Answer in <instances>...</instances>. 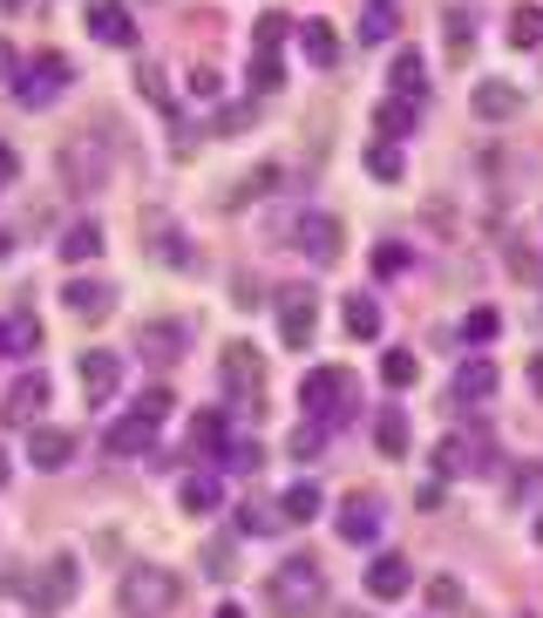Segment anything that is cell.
<instances>
[{
	"label": "cell",
	"instance_id": "1",
	"mask_svg": "<svg viewBox=\"0 0 543 618\" xmlns=\"http://www.w3.org/2000/svg\"><path fill=\"white\" fill-rule=\"evenodd\" d=\"M326 605V564L320 557H286L266 571V611L272 618H313Z\"/></svg>",
	"mask_w": 543,
	"mask_h": 618
},
{
	"label": "cell",
	"instance_id": "2",
	"mask_svg": "<svg viewBox=\"0 0 543 618\" xmlns=\"http://www.w3.org/2000/svg\"><path fill=\"white\" fill-rule=\"evenodd\" d=\"M55 170H62V184H68L75 197H95L102 184H109V137H102L95 123L68 130L62 150H55Z\"/></svg>",
	"mask_w": 543,
	"mask_h": 618
},
{
	"label": "cell",
	"instance_id": "3",
	"mask_svg": "<svg viewBox=\"0 0 543 618\" xmlns=\"http://www.w3.org/2000/svg\"><path fill=\"white\" fill-rule=\"evenodd\" d=\"M177 598H184V584H177L170 564H129L122 584H116V605L122 618H170Z\"/></svg>",
	"mask_w": 543,
	"mask_h": 618
},
{
	"label": "cell",
	"instance_id": "4",
	"mask_svg": "<svg viewBox=\"0 0 543 618\" xmlns=\"http://www.w3.org/2000/svg\"><path fill=\"white\" fill-rule=\"evenodd\" d=\"M21 591H28V611H35V618H62V611L75 605V591H82V564H75L68 551H55Z\"/></svg>",
	"mask_w": 543,
	"mask_h": 618
},
{
	"label": "cell",
	"instance_id": "5",
	"mask_svg": "<svg viewBox=\"0 0 543 618\" xmlns=\"http://www.w3.org/2000/svg\"><path fill=\"white\" fill-rule=\"evenodd\" d=\"M218 374H224V388H231V401H238V408H266V353H258V347L231 340L218 353Z\"/></svg>",
	"mask_w": 543,
	"mask_h": 618
},
{
	"label": "cell",
	"instance_id": "6",
	"mask_svg": "<svg viewBox=\"0 0 543 618\" xmlns=\"http://www.w3.org/2000/svg\"><path fill=\"white\" fill-rule=\"evenodd\" d=\"M306 408H313V422L326 428V422H347L353 415V395H360V381L347 374V368H320V374H306Z\"/></svg>",
	"mask_w": 543,
	"mask_h": 618
},
{
	"label": "cell",
	"instance_id": "7",
	"mask_svg": "<svg viewBox=\"0 0 543 618\" xmlns=\"http://www.w3.org/2000/svg\"><path fill=\"white\" fill-rule=\"evenodd\" d=\"M68 82H75V62L62 55V48H48V55L28 62V75H14V95L28 102V110H48V102H55Z\"/></svg>",
	"mask_w": 543,
	"mask_h": 618
},
{
	"label": "cell",
	"instance_id": "8",
	"mask_svg": "<svg viewBox=\"0 0 543 618\" xmlns=\"http://www.w3.org/2000/svg\"><path fill=\"white\" fill-rule=\"evenodd\" d=\"M313 326H320V293L279 286V333H286V347H313Z\"/></svg>",
	"mask_w": 543,
	"mask_h": 618
},
{
	"label": "cell",
	"instance_id": "9",
	"mask_svg": "<svg viewBox=\"0 0 543 618\" xmlns=\"http://www.w3.org/2000/svg\"><path fill=\"white\" fill-rule=\"evenodd\" d=\"M367 591H374L380 605H387V598H408V591H415V564H408L401 551H380V557L367 564Z\"/></svg>",
	"mask_w": 543,
	"mask_h": 618
},
{
	"label": "cell",
	"instance_id": "10",
	"mask_svg": "<svg viewBox=\"0 0 543 618\" xmlns=\"http://www.w3.org/2000/svg\"><path fill=\"white\" fill-rule=\"evenodd\" d=\"M89 35L102 48H137V21H129L122 0H95V8H89Z\"/></svg>",
	"mask_w": 543,
	"mask_h": 618
},
{
	"label": "cell",
	"instance_id": "11",
	"mask_svg": "<svg viewBox=\"0 0 543 618\" xmlns=\"http://www.w3.org/2000/svg\"><path fill=\"white\" fill-rule=\"evenodd\" d=\"M102 449H109V455H157V422L122 415V422L102 428Z\"/></svg>",
	"mask_w": 543,
	"mask_h": 618
},
{
	"label": "cell",
	"instance_id": "12",
	"mask_svg": "<svg viewBox=\"0 0 543 618\" xmlns=\"http://www.w3.org/2000/svg\"><path fill=\"white\" fill-rule=\"evenodd\" d=\"M41 401H48V374L14 381V388H8V401H0V422H14V428H35V422H41Z\"/></svg>",
	"mask_w": 543,
	"mask_h": 618
},
{
	"label": "cell",
	"instance_id": "13",
	"mask_svg": "<svg viewBox=\"0 0 543 618\" xmlns=\"http://www.w3.org/2000/svg\"><path fill=\"white\" fill-rule=\"evenodd\" d=\"M299 252L313 266H340V218H299Z\"/></svg>",
	"mask_w": 543,
	"mask_h": 618
},
{
	"label": "cell",
	"instance_id": "14",
	"mask_svg": "<svg viewBox=\"0 0 543 618\" xmlns=\"http://www.w3.org/2000/svg\"><path fill=\"white\" fill-rule=\"evenodd\" d=\"M469 469H489V442H469V435H449L435 449V476H469Z\"/></svg>",
	"mask_w": 543,
	"mask_h": 618
},
{
	"label": "cell",
	"instance_id": "15",
	"mask_svg": "<svg viewBox=\"0 0 543 618\" xmlns=\"http://www.w3.org/2000/svg\"><path fill=\"white\" fill-rule=\"evenodd\" d=\"M28 455H35V469H68V462H75V435H68V428H48V422H35V435H28Z\"/></svg>",
	"mask_w": 543,
	"mask_h": 618
},
{
	"label": "cell",
	"instance_id": "16",
	"mask_svg": "<svg viewBox=\"0 0 543 618\" xmlns=\"http://www.w3.org/2000/svg\"><path fill=\"white\" fill-rule=\"evenodd\" d=\"M469 110H476L482 123H509V116H523V95H516L509 82H476Z\"/></svg>",
	"mask_w": 543,
	"mask_h": 618
},
{
	"label": "cell",
	"instance_id": "17",
	"mask_svg": "<svg viewBox=\"0 0 543 618\" xmlns=\"http://www.w3.org/2000/svg\"><path fill=\"white\" fill-rule=\"evenodd\" d=\"M62 306H68L75 320H102V313L116 306V293H109V286H95V279H68V286H62Z\"/></svg>",
	"mask_w": 543,
	"mask_h": 618
},
{
	"label": "cell",
	"instance_id": "18",
	"mask_svg": "<svg viewBox=\"0 0 543 618\" xmlns=\"http://www.w3.org/2000/svg\"><path fill=\"white\" fill-rule=\"evenodd\" d=\"M82 388H89L95 401H109V395L122 388V360L102 353V347H89V353H82Z\"/></svg>",
	"mask_w": 543,
	"mask_h": 618
},
{
	"label": "cell",
	"instance_id": "19",
	"mask_svg": "<svg viewBox=\"0 0 543 618\" xmlns=\"http://www.w3.org/2000/svg\"><path fill=\"white\" fill-rule=\"evenodd\" d=\"M340 537H347V544H374V537H380V503L374 497H353L340 510Z\"/></svg>",
	"mask_w": 543,
	"mask_h": 618
},
{
	"label": "cell",
	"instance_id": "20",
	"mask_svg": "<svg viewBox=\"0 0 543 618\" xmlns=\"http://www.w3.org/2000/svg\"><path fill=\"white\" fill-rule=\"evenodd\" d=\"M299 48H306V62H313V68H333V62H340V35H333L326 21H306V28H299Z\"/></svg>",
	"mask_w": 543,
	"mask_h": 618
},
{
	"label": "cell",
	"instance_id": "21",
	"mask_svg": "<svg viewBox=\"0 0 543 618\" xmlns=\"http://www.w3.org/2000/svg\"><path fill=\"white\" fill-rule=\"evenodd\" d=\"M177 503H184L191 517H211V510L224 503V482H218V476H184V489H177Z\"/></svg>",
	"mask_w": 543,
	"mask_h": 618
},
{
	"label": "cell",
	"instance_id": "22",
	"mask_svg": "<svg viewBox=\"0 0 543 618\" xmlns=\"http://www.w3.org/2000/svg\"><path fill=\"white\" fill-rule=\"evenodd\" d=\"M387 82H395V102H415V95L428 89V75H422V55H415V48H401V55H395V75H387Z\"/></svg>",
	"mask_w": 543,
	"mask_h": 618
},
{
	"label": "cell",
	"instance_id": "23",
	"mask_svg": "<svg viewBox=\"0 0 543 618\" xmlns=\"http://www.w3.org/2000/svg\"><path fill=\"white\" fill-rule=\"evenodd\" d=\"M374 130H380V143H401L408 130H415V102H395V95H387L380 110H374Z\"/></svg>",
	"mask_w": 543,
	"mask_h": 618
},
{
	"label": "cell",
	"instance_id": "24",
	"mask_svg": "<svg viewBox=\"0 0 543 618\" xmlns=\"http://www.w3.org/2000/svg\"><path fill=\"white\" fill-rule=\"evenodd\" d=\"M482 395H496V368H489V360H462V374H455V401H482Z\"/></svg>",
	"mask_w": 543,
	"mask_h": 618
},
{
	"label": "cell",
	"instance_id": "25",
	"mask_svg": "<svg viewBox=\"0 0 543 618\" xmlns=\"http://www.w3.org/2000/svg\"><path fill=\"white\" fill-rule=\"evenodd\" d=\"M320 510H326V503H320V489H313V482H293L286 497H279V517H286V524H313Z\"/></svg>",
	"mask_w": 543,
	"mask_h": 618
},
{
	"label": "cell",
	"instance_id": "26",
	"mask_svg": "<svg viewBox=\"0 0 543 618\" xmlns=\"http://www.w3.org/2000/svg\"><path fill=\"white\" fill-rule=\"evenodd\" d=\"M95 252H102V224H68L62 231V259L68 266H89Z\"/></svg>",
	"mask_w": 543,
	"mask_h": 618
},
{
	"label": "cell",
	"instance_id": "27",
	"mask_svg": "<svg viewBox=\"0 0 543 618\" xmlns=\"http://www.w3.org/2000/svg\"><path fill=\"white\" fill-rule=\"evenodd\" d=\"M374 442H380V455H408V415L401 408H380L374 415Z\"/></svg>",
	"mask_w": 543,
	"mask_h": 618
},
{
	"label": "cell",
	"instance_id": "28",
	"mask_svg": "<svg viewBox=\"0 0 543 618\" xmlns=\"http://www.w3.org/2000/svg\"><path fill=\"white\" fill-rule=\"evenodd\" d=\"M293 35V14H258L251 28V55H279V41Z\"/></svg>",
	"mask_w": 543,
	"mask_h": 618
},
{
	"label": "cell",
	"instance_id": "29",
	"mask_svg": "<svg viewBox=\"0 0 543 618\" xmlns=\"http://www.w3.org/2000/svg\"><path fill=\"white\" fill-rule=\"evenodd\" d=\"M380 381H387V388H415V381H422V360L415 353H380Z\"/></svg>",
	"mask_w": 543,
	"mask_h": 618
},
{
	"label": "cell",
	"instance_id": "30",
	"mask_svg": "<svg viewBox=\"0 0 543 618\" xmlns=\"http://www.w3.org/2000/svg\"><path fill=\"white\" fill-rule=\"evenodd\" d=\"M224 442H231V428H224V415H218V408H204V415L191 422V449H211V455H218Z\"/></svg>",
	"mask_w": 543,
	"mask_h": 618
},
{
	"label": "cell",
	"instance_id": "31",
	"mask_svg": "<svg viewBox=\"0 0 543 618\" xmlns=\"http://www.w3.org/2000/svg\"><path fill=\"white\" fill-rule=\"evenodd\" d=\"M347 333L353 340H380V306L374 299H347Z\"/></svg>",
	"mask_w": 543,
	"mask_h": 618
},
{
	"label": "cell",
	"instance_id": "32",
	"mask_svg": "<svg viewBox=\"0 0 543 618\" xmlns=\"http://www.w3.org/2000/svg\"><path fill=\"white\" fill-rule=\"evenodd\" d=\"M8 326V353H35L41 347V320L35 313H14V320H0Z\"/></svg>",
	"mask_w": 543,
	"mask_h": 618
},
{
	"label": "cell",
	"instance_id": "33",
	"mask_svg": "<svg viewBox=\"0 0 543 618\" xmlns=\"http://www.w3.org/2000/svg\"><path fill=\"white\" fill-rule=\"evenodd\" d=\"M543 41V8H516L509 14V48H536Z\"/></svg>",
	"mask_w": 543,
	"mask_h": 618
},
{
	"label": "cell",
	"instance_id": "34",
	"mask_svg": "<svg viewBox=\"0 0 543 618\" xmlns=\"http://www.w3.org/2000/svg\"><path fill=\"white\" fill-rule=\"evenodd\" d=\"M367 170L380 177V184H401V170H408V164H401V143H374V150H367Z\"/></svg>",
	"mask_w": 543,
	"mask_h": 618
},
{
	"label": "cell",
	"instance_id": "35",
	"mask_svg": "<svg viewBox=\"0 0 543 618\" xmlns=\"http://www.w3.org/2000/svg\"><path fill=\"white\" fill-rule=\"evenodd\" d=\"M360 41H395V8H367V14H360Z\"/></svg>",
	"mask_w": 543,
	"mask_h": 618
},
{
	"label": "cell",
	"instance_id": "36",
	"mask_svg": "<svg viewBox=\"0 0 543 618\" xmlns=\"http://www.w3.org/2000/svg\"><path fill=\"white\" fill-rule=\"evenodd\" d=\"M279 82H286V62H279V55H251V89L272 95Z\"/></svg>",
	"mask_w": 543,
	"mask_h": 618
},
{
	"label": "cell",
	"instance_id": "37",
	"mask_svg": "<svg viewBox=\"0 0 543 618\" xmlns=\"http://www.w3.org/2000/svg\"><path fill=\"white\" fill-rule=\"evenodd\" d=\"M462 333H469V340H496V333H503V313H496V306H476V313L462 320Z\"/></svg>",
	"mask_w": 543,
	"mask_h": 618
},
{
	"label": "cell",
	"instance_id": "38",
	"mask_svg": "<svg viewBox=\"0 0 543 618\" xmlns=\"http://www.w3.org/2000/svg\"><path fill=\"white\" fill-rule=\"evenodd\" d=\"M143 353H150V360H157V353L177 360V353H184V347H177V326H143Z\"/></svg>",
	"mask_w": 543,
	"mask_h": 618
},
{
	"label": "cell",
	"instance_id": "39",
	"mask_svg": "<svg viewBox=\"0 0 543 618\" xmlns=\"http://www.w3.org/2000/svg\"><path fill=\"white\" fill-rule=\"evenodd\" d=\"M170 401H177L170 388H143V395H137V415H143V422H157V428H164V415H170Z\"/></svg>",
	"mask_w": 543,
	"mask_h": 618
},
{
	"label": "cell",
	"instance_id": "40",
	"mask_svg": "<svg viewBox=\"0 0 543 618\" xmlns=\"http://www.w3.org/2000/svg\"><path fill=\"white\" fill-rule=\"evenodd\" d=\"M428 605H435V611H455V605H462V584H455V578H435V584H428Z\"/></svg>",
	"mask_w": 543,
	"mask_h": 618
},
{
	"label": "cell",
	"instance_id": "41",
	"mask_svg": "<svg viewBox=\"0 0 543 618\" xmlns=\"http://www.w3.org/2000/svg\"><path fill=\"white\" fill-rule=\"evenodd\" d=\"M449 55H469V14H449Z\"/></svg>",
	"mask_w": 543,
	"mask_h": 618
},
{
	"label": "cell",
	"instance_id": "42",
	"mask_svg": "<svg viewBox=\"0 0 543 618\" xmlns=\"http://www.w3.org/2000/svg\"><path fill=\"white\" fill-rule=\"evenodd\" d=\"M320 442H326V428H320V422H306V428L293 435V455H313Z\"/></svg>",
	"mask_w": 543,
	"mask_h": 618
},
{
	"label": "cell",
	"instance_id": "43",
	"mask_svg": "<svg viewBox=\"0 0 543 618\" xmlns=\"http://www.w3.org/2000/svg\"><path fill=\"white\" fill-rule=\"evenodd\" d=\"M251 130V110H224L218 116V137H245Z\"/></svg>",
	"mask_w": 543,
	"mask_h": 618
},
{
	"label": "cell",
	"instance_id": "44",
	"mask_svg": "<svg viewBox=\"0 0 543 618\" xmlns=\"http://www.w3.org/2000/svg\"><path fill=\"white\" fill-rule=\"evenodd\" d=\"M204 571H211V578H231V551L211 544V551H204Z\"/></svg>",
	"mask_w": 543,
	"mask_h": 618
},
{
	"label": "cell",
	"instance_id": "45",
	"mask_svg": "<svg viewBox=\"0 0 543 618\" xmlns=\"http://www.w3.org/2000/svg\"><path fill=\"white\" fill-rule=\"evenodd\" d=\"M0 82H14V48L0 41Z\"/></svg>",
	"mask_w": 543,
	"mask_h": 618
},
{
	"label": "cell",
	"instance_id": "46",
	"mask_svg": "<svg viewBox=\"0 0 543 618\" xmlns=\"http://www.w3.org/2000/svg\"><path fill=\"white\" fill-rule=\"evenodd\" d=\"M8 177H14V150L0 143V184H8Z\"/></svg>",
	"mask_w": 543,
	"mask_h": 618
},
{
	"label": "cell",
	"instance_id": "47",
	"mask_svg": "<svg viewBox=\"0 0 543 618\" xmlns=\"http://www.w3.org/2000/svg\"><path fill=\"white\" fill-rule=\"evenodd\" d=\"M530 388H536V395H543V360H530Z\"/></svg>",
	"mask_w": 543,
	"mask_h": 618
},
{
	"label": "cell",
	"instance_id": "48",
	"mask_svg": "<svg viewBox=\"0 0 543 618\" xmlns=\"http://www.w3.org/2000/svg\"><path fill=\"white\" fill-rule=\"evenodd\" d=\"M218 618H245V611H238V605H218Z\"/></svg>",
	"mask_w": 543,
	"mask_h": 618
},
{
	"label": "cell",
	"instance_id": "49",
	"mask_svg": "<svg viewBox=\"0 0 543 618\" xmlns=\"http://www.w3.org/2000/svg\"><path fill=\"white\" fill-rule=\"evenodd\" d=\"M8 245H14V239H8V231H0V259H8Z\"/></svg>",
	"mask_w": 543,
	"mask_h": 618
},
{
	"label": "cell",
	"instance_id": "50",
	"mask_svg": "<svg viewBox=\"0 0 543 618\" xmlns=\"http://www.w3.org/2000/svg\"><path fill=\"white\" fill-rule=\"evenodd\" d=\"M0 482H8V455H0Z\"/></svg>",
	"mask_w": 543,
	"mask_h": 618
},
{
	"label": "cell",
	"instance_id": "51",
	"mask_svg": "<svg viewBox=\"0 0 543 618\" xmlns=\"http://www.w3.org/2000/svg\"><path fill=\"white\" fill-rule=\"evenodd\" d=\"M0 353H8V326H0Z\"/></svg>",
	"mask_w": 543,
	"mask_h": 618
},
{
	"label": "cell",
	"instance_id": "52",
	"mask_svg": "<svg viewBox=\"0 0 543 618\" xmlns=\"http://www.w3.org/2000/svg\"><path fill=\"white\" fill-rule=\"evenodd\" d=\"M367 8H395V0H367Z\"/></svg>",
	"mask_w": 543,
	"mask_h": 618
},
{
	"label": "cell",
	"instance_id": "53",
	"mask_svg": "<svg viewBox=\"0 0 543 618\" xmlns=\"http://www.w3.org/2000/svg\"><path fill=\"white\" fill-rule=\"evenodd\" d=\"M340 618H367V611H340Z\"/></svg>",
	"mask_w": 543,
	"mask_h": 618
},
{
	"label": "cell",
	"instance_id": "54",
	"mask_svg": "<svg viewBox=\"0 0 543 618\" xmlns=\"http://www.w3.org/2000/svg\"><path fill=\"white\" fill-rule=\"evenodd\" d=\"M536 544H543V517H536Z\"/></svg>",
	"mask_w": 543,
	"mask_h": 618
},
{
	"label": "cell",
	"instance_id": "55",
	"mask_svg": "<svg viewBox=\"0 0 543 618\" xmlns=\"http://www.w3.org/2000/svg\"><path fill=\"white\" fill-rule=\"evenodd\" d=\"M0 8H21V0H0Z\"/></svg>",
	"mask_w": 543,
	"mask_h": 618
}]
</instances>
